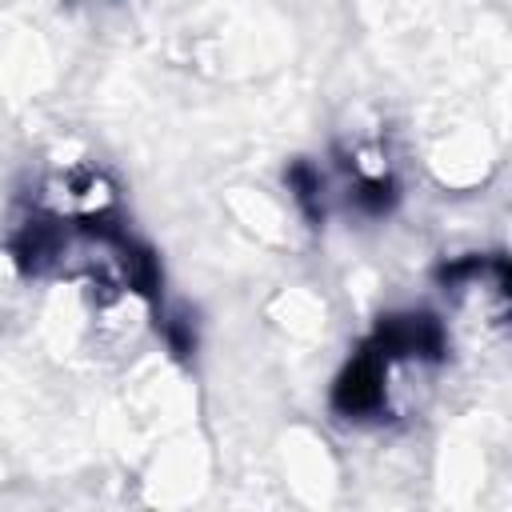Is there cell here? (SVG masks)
<instances>
[{
  "instance_id": "6da1fadb",
  "label": "cell",
  "mask_w": 512,
  "mask_h": 512,
  "mask_svg": "<svg viewBox=\"0 0 512 512\" xmlns=\"http://www.w3.org/2000/svg\"><path fill=\"white\" fill-rule=\"evenodd\" d=\"M388 356L368 344L348 368L344 376L336 380V392H332V404L344 412V416H368V412H380L384 408V392H388Z\"/></svg>"
}]
</instances>
